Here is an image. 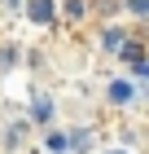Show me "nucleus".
<instances>
[{"mask_svg": "<svg viewBox=\"0 0 149 154\" xmlns=\"http://www.w3.org/2000/svg\"><path fill=\"white\" fill-rule=\"evenodd\" d=\"M26 132H31V123H26V119H18V123H9V128H4V145H13V150H18V145L26 141Z\"/></svg>", "mask_w": 149, "mask_h": 154, "instance_id": "f257e3e1", "label": "nucleus"}, {"mask_svg": "<svg viewBox=\"0 0 149 154\" xmlns=\"http://www.w3.org/2000/svg\"><path fill=\"white\" fill-rule=\"evenodd\" d=\"M26 13H31V22H53V0H31Z\"/></svg>", "mask_w": 149, "mask_h": 154, "instance_id": "f03ea898", "label": "nucleus"}, {"mask_svg": "<svg viewBox=\"0 0 149 154\" xmlns=\"http://www.w3.org/2000/svg\"><path fill=\"white\" fill-rule=\"evenodd\" d=\"M66 145H70V150H79V154L92 150V132H88V128H75V132L66 137Z\"/></svg>", "mask_w": 149, "mask_h": 154, "instance_id": "7ed1b4c3", "label": "nucleus"}, {"mask_svg": "<svg viewBox=\"0 0 149 154\" xmlns=\"http://www.w3.org/2000/svg\"><path fill=\"white\" fill-rule=\"evenodd\" d=\"M132 97H136V93H132V84H123V79H118V84H110V101H114V106H127Z\"/></svg>", "mask_w": 149, "mask_h": 154, "instance_id": "20e7f679", "label": "nucleus"}, {"mask_svg": "<svg viewBox=\"0 0 149 154\" xmlns=\"http://www.w3.org/2000/svg\"><path fill=\"white\" fill-rule=\"evenodd\" d=\"M118 57H123V62H132V66H140V62H145V53H140V44L123 40V44H118Z\"/></svg>", "mask_w": 149, "mask_h": 154, "instance_id": "39448f33", "label": "nucleus"}, {"mask_svg": "<svg viewBox=\"0 0 149 154\" xmlns=\"http://www.w3.org/2000/svg\"><path fill=\"white\" fill-rule=\"evenodd\" d=\"M127 13H149V0H123Z\"/></svg>", "mask_w": 149, "mask_h": 154, "instance_id": "423d86ee", "label": "nucleus"}, {"mask_svg": "<svg viewBox=\"0 0 149 154\" xmlns=\"http://www.w3.org/2000/svg\"><path fill=\"white\" fill-rule=\"evenodd\" d=\"M66 18H83V0H66Z\"/></svg>", "mask_w": 149, "mask_h": 154, "instance_id": "0eeeda50", "label": "nucleus"}, {"mask_svg": "<svg viewBox=\"0 0 149 154\" xmlns=\"http://www.w3.org/2000/svg\"><path fill=\"white\" fill-rule=\"evenodd\" d=\"M48 150H66V137L61 132H48Z\"/></svg>", "mask_w": 149, "mask_h": 154, "instance_id": "6e6552de", "label": "nucleus"}, {"mask_svg": "<svg viewBox=\"0 0 149 154\" xmlns=\"http://www.w3.org/2000/svg\"><path fill=\"white\" fill-rule=\"evenodd\" d=\"M92 5H97V9H101V13H114L118 5H123V0H92Z\"/></svg>", "mask_w": 149, "mask_h": 154, "instance_id": "1a4fd4ad", "label": "nucleus"}, {"mask_svg": "<svg viewBox=\"0 0 149 154\" xmlns=\"http://www.w3.org/2000/svg\"><path fill=\"white\" fill-rule=\"evenodd\" d=\"M114 154H123V150H114Z\"/></svg>", "mask_w": 149, "mask_h": 154, "instance_id": "9d476101", "label": "nucleus"}]
</instances>
